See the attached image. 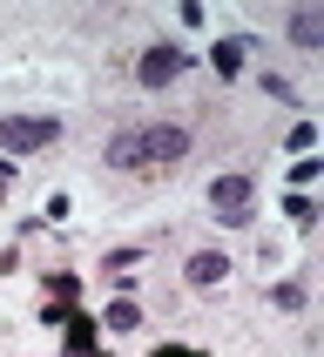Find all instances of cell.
<instances>
[{"instance_id": "obj_1", "label": "cell", "mask_w": 324, "mask_h": 357, "mask_svg": "<svg viewBox=\"0 0 324 357\" xmlns=\"http://www.w3.org/2000/svg\"><path fill=\"white\" fill-rule=\"evenodd\" d=\"M182 155H189V128H182V121L122 128V135H108V149H101L108 169H169V162H182Z\"/></svg>"}, {"instance_id": "obj_2", "label": "cell", "mask_w": 324, "mask_h": 357, "mask_svg": "<svg viewBox=\"0 0 324 357\" xmlns=\"http://www.w3.org/2000/svg\"><path fill=\"white\" fill-rule=\"evenodd\" d=\"M61 142V115H0V149L7 155H34Z\"/></svg>"}, {"instance_id": "obj_3", "label": "cell", "mask_w": 324, "mask_h": 357, "mask_svg": "<svg viewBox=\"0 0 324 357\" xmlns=\"http://www.w3.org/2000/svg\"><path fill=\"white\" fill-rule=\"evenodd\" d=\"M209 209H216V222H230V229H243V222L257 216V176H216L209 182Z\"/></svg>"}, {"instance_id": "obj_4", "label": "cell", "mask_w": 324, "mask_h": 357, "mask_svg": "<svg viewBox=\"0 0 324 357\" xmlns=\"http://www.w3.org/2000/svg\"><path fill=\"white\" fill-rule=\"evenodd\" d=\"M189 68V54H182L176 40H156V47H142V61H135V81L142 88H169V81Z\"/></svg>"}, {"instance_id": "obj_5", "label": "cell", "mask_w": 324, "mask_h": 357, "mask_svg": "<svg viewBox=\"0 0 324 357\" xmlns=\"http://www.w3.org/2000/svg\"><path fill=\"white\" fill-rule=\"evenodd\" d=\"M182 277H189V290H216V283L230 277V257H223V250H196Z\"/></svg>"}, {"instance_id": "obj_6", "label": "cell", "mask_w": 324, "mask_h": 357, "mask_svg": "<svg viewBox=\"0 0 324 357\" xmlns=\"http://www.w3.org/2000/svg\"><path fill=\"white\" fill-rule=\"evenodd\" d=\"M290 40H297V47H324V14L318 7H297V14H290Z\"/></svg>"}, {"instance_id": "obj_7", "label": "cell", "mask_w": 324, "mask_h": 357, "mask_svg": "<svg viewBox=\"0 0 324 357\" xmlns=\"http://www.w3.org/2000/svg\"><path fill=\"white\" fill-rule=\"evenodd\" d=\"M243 54H250V40H216V47H209V61H216V75H223V81H237V75H243Z\"/></svg>"}, {"instance_id": "obj_8", "label": "cell", "mask_w": 324, "mask_h": 357, "mask_svg": "<svg viewBox=\"0 0 324 357\" xmlns=\"http://www.w3.org/2000/svg\"><path fill=\"white\" fill-rule=\"evenodd\" d=\"M101 324H108V331H142V310L122 297V303H108V317H101Z\"/></svg>"}, {"instance_id": "obj_9", "label": "cell", "mask_w": 324, "mask_h": 357, "mask_svg": "<svg viewBox=\"0 0 324 357\" xmlns=\"http://www.w3.org/2000/svg\"><path fill=\"white\" fill-rule=\"evenodd\" d=\"M88 344H95V324H88V317H68V357H88Z\"/></svg>"}, {"instance_id": "obj_10", "label": "cell", "mask_w": 324, "mask_h": 357, "mask_svg": "<svg viewBox=\"0 0 324 357\" xmlns=\"http://www.w3.org/2000/svg\"><path fill=\"white\" fill-rule=\"evenodd\" d=\"M290 149H297V155H311V149H318V121H290Z\"/></svg>"}, {"instance_id": "obj_11", "label": "cell", "mask_w": 324, "mask_h": 357, "mask_svg": "<svg viewBox=\"0 0 324 357\" xmlns=\"http://www.w3.org/2000/svg\"><path fill=\"white\" fill-rule=\"evenodd\" d=\"M270 297H277V310H304V283H297V277H284Z\"/></svg>"}, {"instance_id": "obj_12", "label": "cell", "mask_w": 324, "mask_h": 357, "mask_svg": "<svg viewBox=\"0 0 324 357\" xmlns=\"http://www.w3.org/2000/svg\"><path fill=\"white\" fill-rule=\"evenodd\" d=\"M284 216L297 222V229H311V216H318V209H311V196H284Z\"/></svg>"}, {"instance_id": "obj_13", "label": "cell", "mask_w": 324, "mask_h": 357, "mask_svg": "<svg viewBox=\"0 0 324 357\" xmlns=\"http://www.w3.org/2000/svg\"><path fill=\"white\" fill-rule=\"evenodd\" d=\"M318 169H324V162H318V155H304V162H297V169H290V182H297V189H304V182H318Z\"/></svg>"}, {"instance_id": "obj_14", "label": "cell", "mask_w": 324, "mask_h": 357, "mask_svg": "<svg viewBox=\"0 0 324 357\" xmlns=\"http://www.w3.org/2000/svg\"><path fill=\"white\" fill-rule=\"evenodd\" d=\"M149 357H209V351H196V344H156Z\"/></svg>"}, {"instance_id": "obj_15", "label": "cell", "mask_w": 324, "mask_h": 357, "mask_svg": "<svg viewBox=\"0 0 324 357\" xmlns=\"http://www.w3.org/2000/svg\"><path fill=\"white\" fill-rule=\"evenodd\" d=\"M7 189H14V169H7V162H0V202H7Z\"/></svg>"}]
</instances>
